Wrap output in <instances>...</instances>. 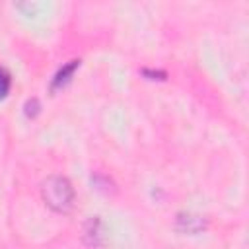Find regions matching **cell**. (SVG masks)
Masks as SVG:
<instances>
[{"label":"cell","instance_id":"1","mask_svg":"<svg viewBox=\"0 0 249 249\" xmlns=\"http://www.w3.org/2000/svg\"><path fill=\"white\" fill-rule=\"evenodd\" d=\"M43 200L54 212H68L74 206V189L62 175H51L43 183Z\"/></svg>","mask_w":249,"mask_h":249},{"label":"cell","instance_id":"2","mask_svg":"<svg viewBox=\"0 0 249 249\" xmlns=\"http://www.w3.org/2000/svg\"><path fill=\"white\" fill-rule=\"evenodd\" d=\"M10 84H12L10 74H8L4 68H0V99L6 97V93L10 91Z\"/></svg>","mask_w":249,"mask_h":249},{"label":"cell","instance_id":"3","mask_svg":"<svg viewBox=\"0 0 249 249\" xmlns=\"http://www.w3.org/2000/svg\"><path fill=\"white\" fill-rule=\"evenodd\" d=\"M76 64H78V62H76V60H72V64H68L64 70H60V72L56 74V78H54V86H58V84H62V82H66V80H68L66 76L76 68Z\"/></svg>","mask_w":249,"mask_h":249}]
</instances>
